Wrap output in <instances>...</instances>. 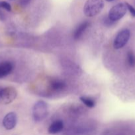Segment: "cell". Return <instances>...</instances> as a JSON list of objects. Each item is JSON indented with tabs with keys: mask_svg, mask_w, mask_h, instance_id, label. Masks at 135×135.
Instances as JSON below:
<instances>
[{
	"mask_svg": "<svg viewBox=\"0 0 135 135\" xmlns=\"http://www.w3.org/2000/svg\"><path fill=\"white\" fill-rule=\"evenodd\" d=\"M104 7L103 0H87L83 7V13L88 17L97 15Z\"/></svg>",
	"mask_w": 135,
	"mask_h": 135,
	"instance_id": "obj_1",
	"label": "cell"
},
{
	"mask_svg": "<svg viewBox=\"0 0 135 135\" xmlns=\"http://www.w3.org/2000/svg\"><path fill=\"white\" fill-rule=\"evenodd\" d=\"M48 114V106L43 100H39L33 107V117L36 122H40L46 118Z\"/></svg>",
	"mask_w": 135,
	"mask_h": 135,
	"instance_id": "obj_2",
	"label": "cell"
},
{
	"mask_svg": "<svg viewBox=\"0 0 135 135\" xmlns=\"http://www.w3.org/2000/svg\"><path fill=\"white\" fill-rule=\"evenodd\" d=\"M127 8L125 3H120L114 5L111 9L108 14V18L112 22L118 21L121 19L127 13Z\"/></svg>",
	"mask_w": 135,
	"mask_h": 135,
	"instance_id": "obj_3",
	"label": "cell"
},
{
	"mask_svg": "<svg viewBox=\"0 0 135 135\" xmlns=\"http://www.w3.org/2000/svg\"><path fill=\"white\" fill-rule=\"evenodd\" d=\"M17 96V92L13 86L0 88V103L9 104L13 102Z\"/></svg>",
	"mask_w": 135,
	"mask_h": 135,
	"instance_id": "obj_4",
	"label": "cell"
},
{
	"mask_svg": "<svg viewBox=\"0 0 135 135\" xmlns=\"http://www.w3.org/2000/svg\"><path fill=\"white\" fill-rule=\"evenodd\" d=\"M130 37V32L128 29H123L119 32L113 42V47L116 50L123 48L127 45Z\"/></svg>",
	"mask_w": 135,
	"mask_h": 135,
	"instance_id": "obj_5",
	"label": "cell"
},
{
	"mask_svg": "<svg viewBox=\"0 0 135 135\" xmlns=\"http://www.w3.org/2000/svg\"><path fill=\"white\" fill-rule=\"evenodd\" d=\"M17 122V115L15 112H9L3 119V125L7 130H11L15 127Z\"/></svg>",
	"mask_w": 135,
	"mask_h": 135,
	"instance_id": "obj_6",
	"label": "cell"
},
{
	"mask_svg": "<svg viewBox=\"0 0 135 135\" xmlns=\"http://www.w3.org/2000/svg\"><path fill=\"white\" fill-rule=\"evenodd\" d=\"M13 63L10 61H3L0 63V79L5 77L12 72L13 69Z\"/></svg>",
	"mask_w": 135,
	"mask_h": 135,
	"instance_id": "obj_7",
	"label": "cell"
},
{
	"mask_svg": "<svg viewBox=\"0 0 135 135\" xmlns=\"http://www.w3.org/2000/svg\"><path fill=\"white\" fill-rule=\"evenodd\" d=\"M64 123L61 120H56L54 121L51 125L49 126L48 129V132L50 134H56L62 131L64 129Z\"/></svg>",
	"mask_w": 135,
	"mask_h": 135,
	"instance_id": "obj_8",
	"label": "cell"
},
{
	"mask_svg": "<svg viewBox=\"0 0 135 135\" xmlns=\"http://www.w3.org/2000/svg\"><path fill=\"white\" fill-rule=\"evenodd\" d=\"M89 25V23L87 21H84V22L79 24L77 26L76 28L75 29L74 34H73V37H74V40H79L82 36V35L84 33V32L86 31V29L88 28Z\"/></svg>",
	"mask_w": 135,
	"mask_h": 135,
	"instance_id": "obj_9",
	"label": "cell"
},
{
	"mask_svg": "<svg viewBox=\"0 0 135 135\" xmlns=\"http://www.w3.org/2000/svg\"><path fill=\"white\" fill-rule=\"evenodd\" d=\"M66 83L62 80H58V79L52 80L50 83V88L53 91H56V92L62 91V90L66 88Z\"/></svg>",
	"mask_w": 135,
	"mask_h": 135,
	"instance_id": "obj_10",
	"label": "cell"
},
{
	"mask_svg": "<svg viewBox=\"0 0 135 135\" xmlns=\"http://www.w3.org/2000/svg\"><path fill=\"white\" fill-rule=\"evenodd\" d=\"M79 100L87 108H93L95 106L96 103H95V100L92 98L87 97V96H81L79 98Z\"/></svg>",
	"mask_w": 135,
	"mask_h": 135,
	"instance_id": "obj_11",
	"label": "cell"
},
{
	"mask_svg": "<svg viewBox=\"0 0 135 135\" xmlns=\"http://www.w3.org/2000/svg\"><path fill=\"white\" fill-rule=\"evenodd\" d=\"M127 63L128 65L131 67H133L135 66V55L133 52L131 51H128L127 55Z\"/></svg>",
	"mask_w": 135,
	"mask_h": 135,
	"instance_id": "obj_12",
	"label": "cell"
},
{
	"mask_svg": "<svg viewBox=\"0 0 135 135\" xmlns=\"http://www.w3.org/2000/svg\"><path fill=\"white\" fill-rule=\"evenodd\" d=\"M0 9H5L7 11H11V6L9 3L5 1H0Z\"/></svg>",
	"mask_w": 135,
	"mask_h": 135,
	"instance_id": "obj_13",
	"label": "cell"
},
{
	"mask_svg": "<svg viewBox=\"0 0 135 135\" xmlns=\"http://www.w3.org/2000/svg\"><path fill=\"white\" fill-rule=\"evenodd\" d=\"M126 6H127V10H128V11L130 12L131 15L133 17H135V8L134 7H132L130 4L128 3H125Z\"/></svg>",
	"mask_w": 135,
	"mask_h": 135,
	"instance_id": "obj_14",
	"label": "cell"
},
{
	"mask_svg": "<svg viewBox=\"0 0 135 135\" xmlns=\"http://www.w3.org/2000/svg\"><path fill=\"white\" fill-rule=\"evenodd\" d=\"M5 18H6V17H5V13L3 11L2 9H0V21H5Z\"/></svg>",
	"mask_w": 135,
	"mask_h": 135,
	"instance_id": "obj_15",
	"label": "cell"
},
{
	"mask_svg": "<svg viewBox=\"0 0 135 135\" xmlns=\"http://www.w3.org/2000/svg\"><path fill=\"white\" fill-rule=\"evenodd\" d=\"M30 2V0H21V1H20V3L22 5H23V6L28 5Z\"/></svg>",
	"mask_w": 135,
	"mask_h": 135,
	"instance_id": "obj_16",
	"label": "cell"
},
{
	"mask_svg": "<svg viewBox=\"0 0 135 135\" xmlns=\"http://www.w3.org/2000/svg\"><path fill=\"white\" fill-rule=\"evenodd\" d=\"M105 1H109V2H111V1H115V0H105Z\"/></svg>",
	"mask_w": 135,
	"mask_h": 135,
	"instance_id": "obj_17",
	"label": "cell"
},
{
	"mask_svg": "<svg viewBox=\"0 0 135 135\" xmlns=\"http://www.w3.org/2000/svg\"><path fill=\"white\" fill-rule=\"evenodd\" d=\"M134 4H135V0H134Z\"/></svg>",
	"mask_w": 135,
	"mask_h": 135,
	"instance_id": "obj_18",
	"label": "cell"
}]
</instances>
